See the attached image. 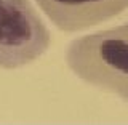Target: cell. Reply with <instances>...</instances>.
I'll return each instance as SVG.
<instances>
[{
  "instance_id": "cell-1",
  "label": "cell",
  "mask_w": 128,
  "mask_h": 125,
  "mask_svg": "<svg viewBox=\"0 0 128 125\" xmlns=\"http://www.w3.org/2000/svg\"><path fill=\"white\" fill-rule=\"evenodd\" d=\"M66 64L77 79L128 103V23L74 39Z\"/></svg>"
},
{
  "instance_id": "cell-2",
  "label": "cell",
  "mask_w": 128,
  "mask_h": 125,
  "mask_svg": "<svg viewBox=\"0 0 128 125\" xmlns=\"http://www.w3.org/2000/svg\"><path fill=\"white\" fill-rule=\"evenodd\" d=\"M51 45V34L30 0H0V67L29 66Z\"/></svg>"
},
{
  "instance_id": "cell-3",
  "label": "cell",
  "mask_w": 128,
  "mask_h": 125,
  "mask_svg": "<svg viewBox=\"0 0 128 125\" xmlns=\"http://www.w3.org/2000/svg\"><path fill=\"white\" fill-rule=\"evenodd\" d=\"M42 13L64 32H78L128 10V0H35Z\"/></svg>"
}]
</instances>
